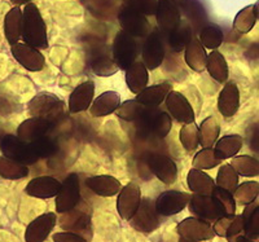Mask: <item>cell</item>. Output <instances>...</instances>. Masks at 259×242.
<instances>
[{
  "instance_id": "6da1fadb",
  "label": "cell",
  "mask_w": 259,
  "mask_h": 242,
  "mask_svg": "<svg viewBox=\"0 0 259 242\" xmlns=\"http://www.w3.org/2000/svg\"><path fill=\"white\" fill-rule=\"evenodd\" d=\"M21 39H24V43L36 50L48 48L47 26L41 17L40 11L34 3L25 4V8L22 11Z\"/></svg>"
},
{
  "instance_id": "7a4b0ae2",
  "label": "cell",
  "mask_w": 259,
  "mask_h": 242,
  "mask_svg": "<svg viewBox=\"0 0 259 242\" xmlns=\"http://www.w3.org/2000/svg\"><path fill=\"white\" fill-rule=\"evenodd\" d=\"M65 109L66 105L64 101L57 94L51 92H40L27 104V112L30 117L45 119L53 124L64 117Z\"/></svg>"
},
{
  "instance_id": "3957f363",
  "label": "cell",
  "mask_w": 259,
  "mask_h": 242,
  "mask_svg": "<svg viewBox=\"0 0 259 242\" xmlns=\"http://www.w3.org/2000/svg\"><path fill=\"white\" fill-rule=\"evenodd\" d=\"M59 225L66 232H73L90 242L92 238V220L91 213L79 207V204L74 209L62 213L59 218Z\"/></svg>"
},
{
  "instance_id": "277c9868",
  "label": "cell",
  "mask_w": 259,
  "mask_h": 242,
  "mask_svg": "<svg viewBox=\"0 0 259 242\" xmlns=\"http://www.w3.org/2000/svg\"><path fill=\"white\" fill-rule=\"evenodd\" d=\"M139 55L138 41L134 36L124 31H118L113 41V60L119 70H126L133 62L136 61Z\"/></svg>"
},
{
  "instance_id": "5b68a950",
  "label": "cell",
  "mask_w": 259,
  "mask_h": 242,
  "mask_svg": "<svg viewBox=\"0 0 259 242\" xmlns=\"http://www.w3.org/2000/svg\"><path fill=\"white\" fill-rule=\"evenodd\" d=\"M0 152L9 160H13L26 166L34 165L38 161V158L32 153L29 142L22 141L16 135H6L2 137Z\"/></svg>"
},
{
  "instance_id": "8992f818",
  "label": "cell",
  "mask_w": 259,
  "mask_h": 242,
  "mask_svg": "<svg viewBox=\"0 0 259 242\" xmlns=\"http://www.w3.org/2000/svg\"><path fill=\"white\" fill-rule=\"evenodd\" d=\"M80 202L79 175L70 174L61 183L59 193L56 195V211L59 214L66 213L74 209Z\"/></svg>"
},
{
  "instance_id": "52a82bcc",
  "label": "cell",
  "mask_w": 259,
  "mask_h": 242,
  "mask_svg": "<svg viewBox=\"0 0 259 242\" xmlns=\"http://www.w3.org/2000/svg\"><path fill=\"white\" fill-rule=\"evenodd\" d=\"M187 206L189 207V213L194 218L205 220L210 224L217 222L222 216H224L221 206H219V204L212 196L192 195Z\"/></svg>"
},
{
  "instance_id": "ba28073f",
  "label": "cell",
  "mask_w": 259,
  "mask_h": 242,
  "mask_svg": "<svg viewBox=\"0 0 259 242\" xmlns=\"http://www.w3.org/2000/svg\"><path fill=\"white\" fill-rule=\"evenodd\" d=\"M145 43L143 45V64L148 70H156L161 66L165 59V41L159 30H153L145 36Z\"/></svg>"
},
{
  "instance_id": "9c48e42d",
  "label": "cell",
  "mask_w": 259,
  "mask_h": 242,
  "mask_svg": "<svg viewBox=\"0 0 259 242\" xmlns=\"http://www.w3.org/2000/svg\"><path fill=\"white\" fill-rule=\"evenodd\" d=\"M128 222L139 232L143 233L154 232L159 227V215L154 207V201H152L150 198H144V200L142 198L136 213Z\"/></svg>"
},
{
  "instance_id": "30bf717a",
  "label": "cell",
  "mask_w": 259,
  "mask_h": 242,
  "mask_svg": "<svg viewBox=\"0 0 259 242\" xmlns=\"http://www.w3.org/2000/svg\"><path fill=\"white\" fill-rule=\"evenodd\" d=\"M189 193L179 190H165L154 201V207L159 216H172L182 213L191 200Z\"/></svg>"
},
{
  "instance_id": "8fae6325",
  "label": "cell",
  "mask_w": 259,
  "mask_h": 242,
  "mask_svg": "<svg viewBox=\"0 0 259 242\" xmlns=\"http://www.w3.org/2000/svg\"><path fill=\"white\" fill-rule=\"evenodd\" d=\"M118 21L122 31L134 38H145L150 33V24L147 16L136 12L134 9L122 7L118 13Z\"/></svg>"
},
{
  "instance_id": "7c38bea8",
  "label": "cell",
  "mask_w": 259,
  "mask_h": 242,
  "mask_svg": "<svg viewBox=\"0 0 259 242\" xmlns=\"http://www.w3.org/2000/svg\"><path fill=\"white\" fill-rule=\"evenodd\" d=\"M142 202V189L136 183L126 184L118 192L117 211L123 220H130Z\"/></svg>"
},
{
  "instance_id": "4fadbf2b",
  "label": "cell",
  "mask_w": 259,
  "mask_h": 242,
  "mask_svg": "<svg viewBox=\"0 0 259 242\" xmlns=\"http://www.w3.org/2000/svg\"><path fill=\"white\" fill-rule=\"evenodd\" d=\"M11 54L16 61L27 71H41L46 66V59L40 51L26 43H16L11 45Z\"/></svg>"
},
{
  "instance_id": "5bb4252c",
  "label": "cell",
  "mask_w": 259,
  "mask_h": 242,
  "mask_svg": "<svg viewBox=\"0 0 259 242\" xmlns=\"http://www.w3.org/2000/svg\"><path fill=\"white\" fill-rule=\"evenodd\" d=\"M178 234L184 238L194 239V241L202 242L209 241L215 237L214 229L210 223L201 220L198 218H187L178 224Z\"/></svg>"
},
{
  "instance_id": "9a60e30c",
  "label": "cell",
  "mask_w": 259,
  "mask_h": 242,
  "mask_svg": "<svg viewBox=\"0 0 259 242\" xmlns=\"http://www.w3.org/2000/svg\"><path fill=\"white\" fill-rule=\"evenodd\" d=\"M148 167L161 183L166 185L174 184L178 179V166L170 157L153 153L148 158Z\"/></svg>"
},
{
  "instance_id": "2e32d148",
  "label": "cell",
  "mask_w": 259,
  "mask_h": 242,
  "mask_svg": "<svg viewBox=\"0 0 259 242\" xmlns=\"http://www.w3.org/2000/svg\"><path fill=\"white\" fill-rule=\"evenodd\" d=\"M166 108H167L170 117L178 121L179 123L187 124L192 123L196 119L193 108L188 99L178 91H170L165 99Z\"/></svg>"
},
{
  "instance_id": "e0dca14e",
  "label": "cell",
  "mask_w": 259,
  "mask_h": 242,
  "mask_svg": "<svg viewBox=\"0 0 259 242\" xmlns=\"http://www.w3.org/2000/svg\"><path fill=\"white\" fill-rule=\"evenodd\" d=\"M156 20L162 33L168 34L182 24L180 9L172 0H157Z\"/></svg>"
},
{
  "instance_id": "ac0fdd59",
  "label": "cell",
  "mask_w": 259,
  "mask_h": 242,
  "mask_svg": "<svg viewBox=\"0 0 259 242\" xmlns=\"http://www.w3.org/2000/svg\"><path fill=\"white\" fill-rule=\"evenodd\" d=\"M57 215L55 213H46L39 215L27 225L25 230L26 242H45L56 227Z\"/></svg>"
},
{
  "instance_id": "d6986e66",
  "label": "cell",
  "mask_w": 259,
  "mask_h": 242,
  "mask_svg": "<svg viewBox=\"0 0 259 242\" xmlns=\"http://www.w3.org/2000/svg\"><path fill=\"white\" fill-rule=\"evenodd\" d=\"M61 181L52 176H38L34 177L27 183L25 188V193L30 197L48 200V198L56 197L59 193Z\"/></svg>"
},
{
  "instance_id": "ffe728a7",
  "label": "cell",
  "mask_w": 259,
  "mask_h": 242,
  "mask_svg": "<svg viewBox=\"0 0 259 242\" xmlns=\"http://www.w3.org/2000/svg\"><path fill=\"white\" fill-rule=\"evenodd\" d=\"M95 99V83L94 80H85L78 84L69 98V110L73 114L89 110Z\"/></svg>"
},
{
  "instance_id": "44dd1931",
  "label": "cell",
  "mask_w": 259,
  "mask_h": 242,
  "mask_svg": "<svg viewBox=\"0 0 259 242\" xmlns=\"http://www.w3.org/2000/svg\"><path fill=\"white\" fill-rule=\"evenodd\" d=\"M53 126L55 124L48 121H45V119L30 117L29 119L24 121L18 126L17 135L16 136L25 142L35 141V140L40 139V137H45L48 133V131L52 130Z\"/></svg>"
},
{
  "instance_id": "7402d4cb",
  "label": "cell",
  "mask_w": 259,
  "mask_h": 242,
  "mask_svg": "<svg viewBox=\"0 0 259 242\" xmlns=\"http://www.w3.org/2000/svg\"><path fill=\"white\" fill-rule=\"evenodd\" d=\"M240 108V89L235 82H227L218 98V110L223 117L230 118Z\"/></svg>"
},
{
  "instance_id": "603a6c76",
  "label": "cell",
  "mask_w": 259,
  "mask_h": 242,
  "mask_svg": "<svg viewBox=\"0 0 259 242\" xmlns=\"http://www.w3.org/2000/svg\"><path fill=\"white\" fill-rule=\"evenodd\" d=\"M87 188L100 197H113L121 190L122 184L112 175H96L85 179Z\"/></svg>"
},
{
  "instance_id": "cb8c5ba5",
  "label": "cell",
  "mask_w": 259,
  "mask_h": 242,
  "mask_svg": "<svg viewBox=\"0 0 259 242\" xmlns=\"http://www.w3.org/2000/svg\"><path fill=\"white\" fill-rule=\"evenodd\" d=\"M121 104V96L114 91H106L104 93L99 94L96 99H94L91 107L89 108L92 117L100 118L106 115L113 114L117 110V108Z\"/></svg>"
},
{
  "instance_id": "d4e9b609",
  "label": "cell",
  "mask_w": 259,
  "mask_h": 242,
  "mask_svg": "<svg viewBox=\"0 0 259 242\" xmlns=\"http://www.w3.org/2000/svg\"><path fill=\"white\" fill-rule=\"evenodd\" d=\"M170 91H172L171 83H159V84H154V86L145 87L143 91L136 94L135 100H138L143 105H147V107H159L165 101L166 96Z\"/></svg>"
},
{
  "instance_id": "484cf974",
  "label": "cell",
  "mask_w": 259,
  "mask_h": 242,
  "mask_svg": "<svg viewBox=\"0 0 259 242\" xmlns=\"http://www.w3.org/2000/svg\"><path fill=\"white\" fill-rule=\"evenodd\" d=\"M187 185L193 195L211 196L215 188V180L203 170L191 168L187 175Z\"/></svg>"
},
{
  "instance_id": "4316f807",
  "label": "cell",
  "mask_w": 259,
  "mask_h": 242,
  "mask_svg": "<svg viewBox=\"0 0 259 242\" xmlns=\"http://www.w3.org/2000/svg\"><path fill=\"white\" fill-rule=\"evenodd\" d=\"M186 54H184V60H186L187 65L193 71L202 73L206 69V60L207 54L206 50L201 44L198 38H192L187 47L184 48Z\"/></svg>"
},
{
  "instance_id": "83f0119b",
  "label": "cell",
  "mask_w": 259,
  "mask_h": 242,
  "mask_svg": "<svg viewBox=\"0 0 259 242\" xmlns=\"http://www.w3.org/2000/svg\"><path fill=\"white\" fill-rule=\"evenodd\" d=\"M124 73H126V84L133 93L138 94L148 86V80H149L148 69L142 61L133 62L124 70Z\"/></svg>"
},
{
  "instance_id": "f1b7e54d",
  "label": "cell",
  "mask_w": 259,
  "mask_h": 242,
  "mask_svg": "<svg viewBox=\"0 0 259 242\" xmlns=\"http://www.w3.org/2000/svg\"><path fill=\"white\" fill-rule=\"evenodd\" d=\"M244 139L240 135H226L217 140L214 147V154L218 160H230L241 151Z\"/></svg>"
},
{
  "instance_id": "f546056e",
  "label": "cell",
  "mask_w": 259,
  "mask_h": 242,
  "mask_svg": "<svg viewBox=\"0 0 259 242\" xmlns=\"http://www.w3.org/2000/svg\"><path fill=\"white\" fill-rule=\"evenodd\" d=\"M22 30V11L18 6L13 7L4 18V35L9 44L13 45L21 39Z\"/></svg>"
},
{
  "instance_id": "4dcf8cb0",
  "label": "cell",
  "mask_w": 259,
  "mask_h": 242,
  "mask_svg": "<svg viewBox=\"0 0 259 242\" xmlns=\"http://www.w3.org/2000/svg\"><path fill=\"white\" fill-rule=\"evenodd\" d=\"M242 220H244V236L247 238L256 241L259 237V204L258 200L245 205L242 211Z\"/></svg>"
},
{
  "instance_id": "1f68e13d",
  "label": "cell",
  "mask_w": 259,
  "mask_h": 242,
  "mask_svg": "<svg viewBox=\"0 0 259 242\" xmlns=\"http://www.w3.org/2000/svg\"><path fill=\"white\" fill-rule=\"evenodd\" d=\"M205 70L209 71L210 77L218 83H226L227 79H228V75H230L226 57L217 50L211 51V54L207 55L206 69Z\"/></svg>"
},
{
  "instance_id": "d6a6232c",
  "label": "cell",
  "mask_w": 259,
  "mask_h": 242,
  "mask_svg": "<svg viewBox=\"0 0 259 242\" xmlns=\"http://www.w3.org/2000/svg\"><path fill=\"white\" fill-rule=\"evenodd\" d=\"M221 133V126L215 117L210 115L205 121H202L198 127V141L202 148H212V145L217 142Z\"/></svg>"
},
{
  "instance_id": "836d02e7",
  "label": "cell",
  "mask_w": 259,
  "mask_h": 242,
  "mask_svg": "<svg viewBox=\"0 0 259 242\" xmlns=\"http://www.w3.org/2000/svg\"><path fill=\"white\" fill-rule=\"evenodd\" d=\"M258 7L259 4L255 3L241 9L233 20V29L237 30L240 34L249 33L258 21Z\"/></svg>"
},
{
  "instance_id": "e575fe53",
  "label": "cell",
  "mask_w": 259,
  "mask_h": 242,
  "mask_svg": "<svg viewBox=\"0 0 259 242\" xmlns=\"http://www.w3.org/2000/svg\"><path fill=\"white\" fill-rule=\"evenodd\" d=\"M29 175V167L7 157H0V176L7 180H20Z\"/></svg>"
},
{
  "instance_id": "d590c367",
  "label": "cell",
  "mask_w": 259,
  "mask_h": 242,
  "mask_svg": "<svg viewBox=\"0 0 259 242\" xmlns=\"http://www.w3.org/2000/svg\"><path fill=\"white\" fill-rule=\"evenodd\" d=\"M237 175L244 177H254L259 175V163L256 158L251 156H235L230 163Z\"/></svg>"
},
{
  "instance_id": "8d00e7d4",
  "label": "cell",
  "mask_w": 259,
  "mask_h": 242,
  "mask_svg": "<svg viewBox=\"0 0 259 242\" xmlns=\"http://www.w3.org/2000/svg\"><path fill=\"white\" fill-rule=\"evenodd\" d=\"M166 35H167L168 45L174 52H182L187 47L189 40L193 38L191 27L184 24H180L177 29H174Z\"/></svg>"
},
{
  "instance_id": "74e56055",
  "label": "cell",
  "mask_w": 259,
  "mask_h": 242,
  "mask_svg": "<svg viewBox=\"0 0 259 242\" xmlns=\"http://www.w3.org/2000/svg\"><path fill=\"white\" fill-rule=\"evenodd\" d=\"M198 40L205 48L214 51L222 45L224 40L223 30L218 25H207L200 31V38Z\"/></svg>"
},
{
  "instance_id": "f35d334b",
  "label": "cell",
  "mask_w": 259,
  "mask_h": 242,
  "mask_svg": "<svg viewBox=\"0 0 259 242\" xmlns=\"http://www.w3.org/2000/svg\"><path fill=\"white\" fill-rule=\"evenodd\" d=\"M232 195L236 204H240L242 206L255 201V200H258L259 195L258 181H245V183L239 184Z\"/></svg>"
},
{
  "instance_id": "ab89813d",
  "label": "cell",
  "mask_w": 259,
  "mask_h": 242,
  "mask_svg": "<svg viewBox=\"0 0 259 242\" xmlns=\"http://www.w3.org/2000/svg\"><path fill=\"white\" fill-rule=\"evenodd\" d=\"M215 185L221 186V188L226 189V190L231 193L235 192V189L239 185V175H237L235 168L230 163H226V165H223L219 168L217 180H215Z\"/></svg>"
},
{
  "instance_id": "60d3db41",
  "label": "cell",
  "mask_w": 259,
  "mask_h": 242,
  "mask_svg": "<svg viewBox=\"0 0 259 242\" xmlns=\"http://www.w3.org/2000/svg\"><path fill=\"white\" fill-rule=\"evenodd\" d=\"M90 66H91L94 74L97 77H112L119 70L114 60L106 55H99V56L94 57L90 62Z\"/></svg>"
},
{
  "instance_id": "b9f144b4",
  "label": "cell",
  "mask_w": 259,
  "mask_h": 242,
  "mask_svg": "<svg viewBox=\"0 0 259 242\" xmlns=\"http://www.w3.org/2000/svg\"><path fill=\"white\" fill-rule=\"evenodd\" d=\"M145 105L139 103L138 100L133 99V100H128V101H124L123 104H119V107L117 108L115 110V114H117L118 118H121L122 121H126V122H134L140 117V114L143 113L144 110Z\"/></svg>"
},
{
  "instance_id": "7bdbcfd3",
  "label": "cell",
  "mask_w": 259,
  "mask_h": 242,
  "mask_svg": "<svg viewBox=\"0 0 259 242\" xmlns=\"http://www.w3.org/2000/svg\"><path fill=\"white\" fill-rule=\"evenodd\" d=\"M179 140L182 142L183 148L187 152H194L200 145L198 141V127L197 124L192 123L184 124L179 132Z\"/></svg>"
},
{
  "instance_id": "ee69618b",
  "label": "cell",
  "mask_w": 259,
  "mask_h": 242,
  "mask_svg": "<svg viewBox=\"0 0 259 242\" xmlns=\"http://www.w3.org/2000/svg\"><path fill=\"white\" fill-rule=\"evenodd\" d=\"M212 197L217 200V202L221 206L222 211H223L224 216H232L236 214V201L233 198V195L226 189L221 188V186H217L212 189L211 193Z\"/></svg>"
},
{
  "instance_id": "f6af8a7d",
  "label": "cell",
  "mask_w": 259,
  "mask_h": 242,
  "mask_svg": "<svg viewBox=\"0 0 259 242\" xmlns=\"http://www.w3.org/2000/svg\"><path fill=\"white\" fill-rule=\"evenodd\" d=\"M171 128H172V119H171L170 114L158 110V113L154 117L153 122H152L150 133L156 135L159 139H165L166 136L170 133Z\"/></svg>"
},
{
  "instance_id": "bcb514c9",
  "label": "cell",
  "mask_w": 259,
  "mask_h": 242,
  "mask_svg": "<svg viewBox=\"0 0 259 242\" xmlns=\"http://www.w3.org/2000/svg\"><path fill=\"white\" fill-rule=\"evenodd\" d=\"M222 161L218 160L214 154L212 148H202L193 158V168L197 170H211L221 165Z\"/></svg>"
},
{
  "instance_id": "7dc6e473",
  "label": "cell",
  "mask_w": 259,
  "mask_h": 242,
  "mask_svg": "<svg viewBox=\"0 0 259 242\" xmlns=\"http://www.w3.org/2000/svg\"><path fill=\"white\" fill-rule=\"evenodd\" d=\"M30 148H31L34 156L40 160V158H47V157L52 156L56 152V145L51 139L47 137H40V139L35 140V141L29 142Z\"/></svg>"
},
{
  "instance_id": "c3c4849f",
  "label": "cell",
  "mask_w": 259,
  "mask_h": 242,
  "mask_svg": "<svg viewBox=\"0 0 259 242\" xmlns=\"http://www.w3.org/2000/svg\"><path fill=\"white\" fill-rule=\"evenodd\" d=\"M123 7L134 9L144 16H154L157 8V0H122Z\"/></svg>"
},
{
  "instance_id": "681fc988",
  "label": "cell",
  "mask_w": 259,
  "mask_h": 242,
  "mask_svg": "<svg viewBox=\"0 0 259 242\" xmlns=\"http://www.w3.org/2000/svg\"><path fill=\"white\" fill-rule=\"evenodd\" d=\"M241 234H244V220H242V215H233L231 219L230 225L227 228L226 237L228 242H236L237 237H240Z\"/></svg>"
},
{
  "instance_id": "f907efd6",
  "label": "cell",
  "mask_w": 259,
  "mask_h": 242,
  "mask_svg": "<svg viewBox=\"0 0 259 242\" xmlns=\"http://www.w3.org/2000/svg\"><path fill=\"white\" fill-rule=\"evenodd\" d=\"M53 242H89L85 238H83L82 236L77 233H73V232H59V233H55L52 236Z\"/></svg>"
},
{
  "instance_id": "816d5d0a",
  "label": "cell",
  "mask_w": 259,
  "mask_h": 242,
  "mask_svg": "<svg viewBox=\"0 0 259 242\" xmlns=\"http://www.w3.org/2000/svg\"><path fill=\"white\" fill-rule=\"evenodd\" d=\"M232 216H222V218H219L217 222H214L212 229H214L215 236L226 237L227 228H228V225H230V222H231V219H232Z\"/></svg>"
},
{
  "instance_id": "f5cc1de1",
  "label": "cell",
  "mask_w": 259,
  "mask_h": 242,
  "mask_svg": "<svg viewBox=\"0 0 259 242\" xmlns=\"http://www.w3.org/2000/svg\"><path fill=\"white\" fill-rule=\"evenodd\" d=\"M172 2H174V3L179 7V9L180 8L186 9L187 7H188V3H189V0H172Z\"/></svg>"
},
{
  "instance_id": "db71d44e",
  "label": "cell",
  "mask_w": 259,
  "mask_h": 242,
  "mask_svg": "<svg viewBox=\"0 0 259 242\" xmlns=\"http://www.w3.org/2000/svg\"><path fill=\"white\" fill-rule=\"evenodd\" d=\"M31 2L32 0H11L13 6H25L27 3H31Z\"/></svg>"
},
{
  "instance_id": "11a10c76",
  "label": "cell",
  "mask_w": 259,
  "mask_h": 242,
  "mask_svg": "<svg viewBox=\"0 0 259 242\" xmlns=\"http://www.w3.org/2000/svg\"><path fill=\"white\" fill-rule=\"evenodd\" d=\"M236 242H256V241H254V239H250V238H247V237H245L244 234H241V236H240V237H237Z\"/></svg>"
},
{
  "instance_id": "9f6ffc18",
  "label": "cell",
  "mask_w": 259,
  "mask_h": 242,
  "mask_svg": "<svg viewBox=\"0 0 259 242\" xmlns=\"http://www.w3.org/2000/svg\"><path fill=\"white\" fill-rule=\"evenodd\" d=\"M178 242H198V241H194V239H189V238H184V237H180L179 241Z\"/></svg>"
}]
</instances>
